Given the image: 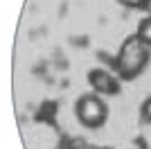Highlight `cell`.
<instances>
[{
    "label": "cell",
    "mask_w": 151,
    "mask_h": 149,
    "mask_svg": "<svg viewBox=\"0 0 151 149\" xmlns=\"http://www.w3.org/2000/svg\"><path fill=\"white\" fill-rule=\"evenodd\" d=\"M70 147L72 149H86V140H81V138H70Z\"/></svg>",
    "instance_id": "8"
},
{
    "label": "cell",
    "mask_w": 151,
    "mask_h": 149,
    "mask_svg": "<svg viewBox=\"0 0 151 149\" xmlns=\"http://www.w3.org/2000/svg\"><path fill=\"white\" fill-rule=\"evenodd\" d=\"M104 149H111V147H104Z\"/></svg>",
    "instance_id": "13"
},
{
    "label": "cell",
    "mask_w": 151,
    "mask_h": 149,
    "mask_svg": "<svg viewBox=\"0 0 151 149\" xmlns=\"http://www.w3.org/2000/svg\"><path fill=\"white\" fill-rule=\"evenodd\" d=\"M88 81L97 93H106V95H117L120 93V81L115 79L111 72H106V70H101V68L90 70Z\"/></svg>",
    "instance_id": "3"
},
{
    "label": "cell",
    "mask_w": 151,
    "mask_h": 149,
    "mask_svg": "<svg viewBox=\"0 0 151 149\" xmlns=\"http://www.w3.org/2000/svg\"><path fill=\"white\" fill-rule=\"evenodd\" d=\"M142 41H145L147 45H151V16H147V18H142L140 20V25H138V32H135Z\"/></svg>",
    "instance_id": "5"
},
{
    "label": "cell",
    "mask_w": 151,
    "mask_h": 149,
    "mask_svg": "<svg viewBox=\"0 0 151 149\" xmlns=\"http://www.w3.org/2000/svg\"><path fill=\"white\" fill-rule=\"evenodd\" d=\"M57 113H59V102H43L38 113L34 115L36 122H45V124H52V127H57Z\"/></svg>",
    "instance_id": "4"
},
{
    "label": "cell",
    "mask_w": 151,
    "mask_h": 149,
    "mask_svg": "<svg viewBox=\"0 0 151 149\" xmlns=\"http://www.w3.org/2000/svg\"><path fill=\"white\" fill-rule=\"evenodd\" d=\"M145 12L151 16V0H147V5H145Z\"/></svg>",
    "instance_id": "12"
},
{
    "label": "cell",
    "mask_w": 151,
    "mask_h": 149,
    "mask_svg": "<svg viewBox=\"0 0 151 149\" xmlns=\"http://www.w3.org/2000/svg\"><path fill=\"white\" fill-rule=\"evenodd\" d=\"M135 145H138V149H147V140L145 138H135Z\"/></svg>",
    "instance_id": "11"
},
{
    "label": "cell",
    "mask_w": 151,
    "mask_h": 149,
    "mask_svg": "<svg viewBox=\"0 0 151 149\" xmlns=\"http://www.w3.org/2000/svg\"><path fill=\"white\" fill-rule=\"evenodd\" d=\"M149 48L151 45H147L138 34L129 36L124 43H122L120 54L115 56V72L120 74V79H124V81L135 79V77L147 68L149 54H151Z\"/></svg>",
    "instance_id": "1"
},
{
    "label": "cell",
    "mask_w": 151,
    "mask_h": 149,
    "mask_svg": "<svg viewBox=\"0 0 151 149\" xmlns=\"http://www.w3.org/2000/svg\"><path fill=\"white\" fill-rule=\"evenodd\" d=\"M106 104L101 102L97 95H83L79 102H77V118L79 122L95 129V127H101V124L106 122Z\"/></svg>",
    "instance_id": "2"
},
{
    "label": "cell",
    "mask_w": 151,
    "mask_h": 149,
    "mask_svg": "<svg viewBox=\"0 0 151 149\" xmlns=\"http://www.w3.org/2000/svg\"><path fill=\"white\" fill-rule=\"evenodd\" d=\"M59 149H72V147H70V138L63 136V140L59 142Z\"/></svg>",
    "instance_id": "10"
},
{
    "label": "cell",
    "mask_w": 151,
    "mask_h": 149,
    "mask_svg": "<svg viewBox=\"0 0 151 149\" xmlns=\"http://www.w3.org/2000/svg\"><path fill=\"white\" fill-rule=\"evenodd\" d=\"M140 111H142V120H145V122H151V97L145 99V104H142Z\"/></svg>",
    "instance_id": "7"
},
{
    "label": "cell",
    "mask_w": 151,
    "mask_h": 149,
    "mask_svg": "<svg viewBox=\"0 0 151 149\" xmlns=\"http://www.w3.org/2000/svg\"><path fill=\"white\" fill-rule=\"evenodd\" d=\"M117 2H122L129 9H145V5H147V0H117Z\"/></svg>",
    "instance_id": "6"
},
{
    "label": "cell",
    "mask_w": 151,
    "mask_h": 149,
    "mask_svg": "<svg viewBox=\"0 0 151 149\" xmlns=\"http://www.w3.org/2000/svg\"><path fill=\"white\" fill-rule=\"evenodd\" d=\"M70 43H72V45H81V48H86V45H88V38H86V36H72V38H70Z\"/></svg>",
    "instance_id": "9"
}]
</instances>
